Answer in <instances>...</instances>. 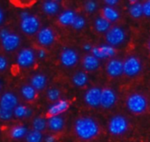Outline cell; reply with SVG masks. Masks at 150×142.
<instances>
[{
  "label": "cell",
  "mask_w": 150,
  "mask_h": 142,
  "mask_svg": "<svg viewBox=\"0 0 150 142\" xmlns=\"http://www.w3.org/2000/svg\"><path fill=\"white\" fill-rule=\"evenodd\" d=\"M56 40V35L53 29L50 28H42L37 32V42L41 46L49 47L54 43Z\"/></svg>",
  "instance_id": "obj_12"
},
{
  "label": "cell",
  "mask_w": 150,
  "mask_h": 142,
  "mask_svg": "<svg viewBox=\"0 0 150 142\" xmlns=\"http://www.w3.org/2000/svg\"><path fill=\"white\" fill-rule=\"evenodd\" d=\"M28 130L26 126L24 125H21V124H19V125H15L13 126L11 131H10V136L13 139H16V140H19V139H21V138H25L27 133H28Z\"/></svg>",
  "instance_id": "obj_25"
},
{
  "label": "cell",
  "mask_w": 150,
  "mask_h": 142,
  "mask_svg": "<svg viewBox=\"0 0 150 142\" xmlns=\"http://www.w3.org/2000/svg\"><path fill=\"white\" fill-rule=\"evenodd\" d=\"M144 70L143 59L137 54H130L123 58V75L134 79L140 76Z\"/></svg>",
  "instance_id": "obj_3"
},
{
  "label": "cell",
  "mask_w": 150,
  "mask_h": 142,
  "mask_svg": "<svg viewBox=\"0 0 150 142\" xmlns=\"http://www.w3.org/2000/svg\"><path fill=\"white\" fill-rule=\"evenodd\" d=\"M61 95L60 90L57 88H50L47 91V97L50 101L51 102H57L59 100Z\"/></svg>",
  "instance_id": "obj_29"
},
{
  "label": "cell",
  "mask_w": 150,
  "mask_h": 142,
  "mask_svg": "<svg viewBox=\"0 0 150 142\" xmlns=\"http://www.w3.org/2000/svg\"><path fill=\"white\" fill-rule=\"evenodd\" d=\"M128 12L130 16L134 20H139L143 17L142 13V3L141 2H135L133 4H131Z\"/></svg>",
  "instance_id": "obj_26"
},
{
  "label": "cell",
  "mask_w": 150,
  "mask_h": 142,
  "mask_svg": "<svg viewBox=\"0 0 150 142\" xmlns=\"http://www.w3.org/2000/svg\"><path fill=\"white\" fill-rule=\"evenodd\" d=\"M35 59V52L30 48H24L18 52L16 57V63L21 68H29L34 65Z\"/></svg>",
  "instance_id": "obj_8"
},
{
  "label": "cell",
  "mask_w": 150,
  "mask_h": 142,
  "mask_svg": "<svg viewBox=\"0 0 150 142\" xmlns=\"http://www.w3.org/2000/svg\"><path fill=\"white\" fill-rule=\"evenodd\" d=\"M102 88L100 87L89 88L84 94V102L91 108L100 107Z\"/></svg>",
  "instance_id": "obj_11"
},
{
  "label": "cell",
  "mask_w": 150,
  "mask_h": 142,
  "mask_svg": "<svg viewBox=\"0 0 150 142\" xmlns=\"http://www.w3.org/2000/svg\"><path fill=\"white\" fill-rule=\"evenodd\" d=\"M32 126L33 130L42 132L47 128V119L41 116L35 117L32 121Z\"/></svg>",
  "instance_id": "obj_27"
},
{
  "label": "cell",
  "mask_w": 150,
  "mask_h": 142,
  "mask_svg": "<svg viewBox=\"0 0 150 142\" xmlns=\"http://www.w3.org/2000/svg\"><path fill=\"white\" fill-rule=\"evenodd\" d=\"M43 138H44V142H56V140H57L56 136L53 134L46 135Z\"/></svg>",
  "instance_id": "obj_38"
},
{
  "label": "cell",
  "mask_w": 150,
  "mask_h": 142,
  "mask_svg": "<svg viewBox=\"0 0 150 142\" xmlns=\"http://www.w3.org/2000/svg\"><path fill=\"white\" fill-rule=\"evenodd\" d=\"M20 28L21 30L28 35H34L40 30L39 19L27 11H23L20 13Z\"/></svg>",
  "instance_id": "obj_5"
},
{
  "label": "cell",
  "mask_w": 150,
  "mask_h": 142,
  "mask_svg": "<svg viewBox=\"0 0 150 142\" xmlns=\"http://www.w3.org/2000/svg\"><path fill=\"white\" fill-rule=\"evenodd\" d=\"M69 108V102L67 100L59 99L58 101L50 104L48 108V115L51 116H58L62 113L65 112Z\"/></svg>",
  "instance_id": "obj_15"
},
{
  "label": "cell",
  "mask_w": 150,
  "mask_h": 142,
  "mask_svg": "<svg viewBox=\"0 0 150 142\" xmlns=\"http://www.w3.org/2000/svg\"><path fill=\"white\" fill-rule=\"evenodd\" d=\"M26 110H27V106L19 104L13 110V117H15L16 118H20V119L25 118V117H26Z\"/></svg>",
  "instance_id": "obj_31"
},
{
  "label": "cell",
  "mask_w": 150,
  "mask_h": 142,
  "mask_svg": "<svg viewBox=\"0 0 150 142\" xmlns=\"http://www.w3.org/2000/svg\"><path fill=\"white\" fill-rule=\"evenodd\" d=\"M101 65V62L92 54H87L82 59V66L86 72H94Z\"/></svg>",
  "instance_id": "obj_18"
},
{
  "label": "cell",
  "mask_w": 150,
  "mask_h": 142,
  "mask_svg": "<svg viewBox=\"0 0 150 142\" xmlns=\"http://www.w3.org/2000/svg\"><path fill=\"white\" fill-rule=\"evenodd\" d=\"M5 20V13H4V10L0 7V26L3 24Z\"/></svg>",
  "instance_id": "obj_42"
},
{
  "label": "cell",
  "mask_w": 150,
  "mask_h": 142,
  "mask_svg": "<svg viewBox=\"0 0 150 142\" xmlns=\"http://www.w3.org/2000/svg\"><path fill=\"white\" fill-rule=\"evenodd\" d=\"M10 30L7 28H1L0 29V40H2L3 38H5L8 34H9Z\"/></svg>",
  "instance_id": "obj_39"
},
{
  "label": "cell",
  "mask_w": 150,
  "mask_h": 142,
  "mask_svg": "<svg viewBox=\"0 0 150 142\" xmlns=\"http://www.w3.org/2000/svg\"><path fill=\"white\" fill-rule=\"evenodd\" d=\"M97 3L96 1H93V0H88V1H86L84 3V10L88 13H94L97 10Z\"/></svg>",
  "instance_id": "obj_32"
},
{
  "label": "cell",
  "mask_w": 150,
  "mask_h": 142,
  "mask_svg": "<svg viewBox=\"0 0 150 142\" xmlns=\"http://www.w3.org/2000/svg\"><path fill=\"white\" fill-rule=\"evenodd\" d=\"M147 49H148V51L150 53V39L148 40V42H147Z\"/></svg>",
  "instance_id": "obj_43"
},
{
  "label": "cell",
  "mask_w": 150,
  "mask_h": 142,
  "mask_svg": "<svg viewBox=\"0 0 150 142\" xmlns=\"http://www.w3.org/2000/svg\"><path fill=\"white\" fill-rule=\"evenodd\" d=\"M13 117V110H7L0 108V119L3 121H9Z\"/></svg>",
  "instance_id": "obj_33"
},
{
  "label": "cell",
  "mask_w": 150,
  "mask_h": 142,
  "mask_svg": "<svg viewBox=\"0 0 150 142\" xmlns=\"http://www.w3.org/2000/svg\"><path fill=\"white\" fill-rule=\"evenodd\" d=\"M80 57L76 50L71 48H65L60 54V63L65 68H71L79 62Z\"/></svg>",
  "instance_id": "obj_10"
},
{
  "label": "cell",
  "mask_w": 150,
  "mask_h": 142,
  "mask_svg": "<svg viewBox=\"0 0 150 142\" xmlns=\"http://www.w3.org/2000/svg\"><path fill=\"white\" fill-rule=\"evenodd\" d=\"M0 41H1V45H2L3 49L7 52H13V51L16 50L21 42L20 35L15 33H13L11 31L5 38H3Z\"/></svg>",
  "instance_id": "obj_13"
},
{
  "label": "cell",
  "mask_w": 150,
  "mask_h": 142,
  "mask_svg": "<svg viewBox=\"0 0 150 142\" xmlns=\"http://www.w3.org/2000/svg\"><path fill=\"white\" fill-rule=\"evenodd\" d=\"M142 13L143 17L150 19V0L142 2Z\"/></svg>",
  "instance_id": "obj_34"
},
{
  "label": "cell",
  "mask_w": 150,
  "mask_h": 142,
  "mask_svg": "<svg viewBox=\"0 0 150 142\" xmlns=\"http://www.w3.org/2000/svg\"><path fill=\"white\" fill-rule=\"evenodd\" d=\"M17 105H19V99L14 93L6 92L0 96V108L1 109L13 110Z\"/></svg>",
  "instance_id": "obj_14"
},
{
  "label": "cell",
  "mask_w": 150,
  "mask_h": 142,
  "mask_svg": "<svg viewBox=\"0 0 150 142\" xmlns=\"http://www.w3.org/2000/svg\"><path fill=\"white\" fill-rule=\"evenodd\" d=\"M71 82L74 86L78 88H83L87 86L88 83V75L86 72L80 71V72L75 73L71 77Z\"/></svg>",
  "instance_id": "obj_22"
},
{
  "label": "cell",
  "mask_w": 150,
  "mask_h": 142,
  "mask_svg": "<svg viewBox=\"0 0 150 142\" xmlns=\"http://www.w3.org/2000/svg\"><path fill=\"white\" fill-rule=\"evenodd\" d=\"M47 56V53H46V50L44 49H39L37 50V53H36V57L39 58V59H44Z\"/></svg>",
  "instance_id": "obj_36"
},
{
  "label": "cell",
  "mask_w": 150,
  "mask_h": 142,
  "mask_svg": "<svg viewBox=\"0 0 150 142\" xmlns=\"http://www.w3.org/2000/svg\"><path fill=\"white\" fill-rule=\"evenodd\" d=\"M101 16L104 18L107 21H109L110 24L117 22L121 18V14L119 11L116 7H111V6H105L102 9Z\"/></svg>",
  "instance_id": "obj_17"
},
{
  "label": "cell",
  "mask_w": 150,
  "mask_h": 142,
  "mask_svg": "<svg viewBox=\"0 0 150 142\" xmlns=\"http://www.w3.org/2000/svg\"><path fill=\"white\" fill-rule=\"evenodd\" d=\"M94 27L97 33L105 34L109 30V28L111 27V24L109 21H107L104 18H103L102 16H98L95 20Z\"/></svg>",
  "instance_id": "obj_24"
},
{
  "label": "cell",
  "mask_w": 150,
  "mask_h": 142,
  "mask_svg": "<svg viewBox=\"0 0 150 142\" xmlns=\"http://www.w3.org/2000/svg\"><path fill=\"white\" fill-rule=\"evenodd\" d=\"M92 48H93V46H92L90 43H85V44L83 45V49H84L85 51H87V52H91Z\"/></svg>",
  "instance_id": "obj_41"
},
{
  "label": "cell",
  "mask_w": 150,
  "mask_h": 142,
  "mask_svg": "<svg viewBox=\"0 0 150 142\" xmlns=\"http://www.w3.org/2000/svg\"><path fill=\"white\" fill-rule=\"evenodd\" d=\"M131 128L129 118L121 113L113 115L108 122V131L114 137H123L128 133Z\"/></svg>",
  "instance_id": "obj_4"
},
{
  "label": "cell",
  "mask_w": 150,
  "mask_h": 142,
  "mask_svg": "<svg viewBox=\"0 0 150 142\" xmlns=\"http://www.w3.org/2000/svg\"><path fill=\"white\" fill-rule=\"evenodd\" d=\"M125 104L130 113L141 116L150 110V96L144 91L132 90L125 95Z\"/></svg>",
  "instance_id": "obj_1"
},
{
  "label": "cell",
  "mask_w": 150,
  "mask_h": 142,
  "mask_svg": "<svg viewBox=\"0 0 150 142\" xmlns=\"http://www.w3.org/2000/svg\"><path fill=\"white\" fill-rule=\"evenodd\" d=\"M21 95L24 100L28 102H33L37 96V91L30 85H23L21 88Z\"/></svg>",
  "instance_id": "obj_23"
},
{
  "label": "cell",
  "mask_w": 150,
  "mask_h": 142,
  "mask_svg": "<svg viewBox=\"0 0 150 142\" xmlns=\"http://www.w3.org/2000/svg\"><path fill=\"white\" fill-rule=\"evenodd\" d=\"M86 24H87L86 19L81 15H77V17L75 18L71 27L76 30H81L85 28Z\"/></svg>",
  "instance_id": "obj_30"
},
{
  "label": "cell",
  "mask_w": 150,
  "mask_h": 142,
  "mask_svg": "<svg viewBox=\"0 0 150 142\" xmlns=\"http://www.w3.org/2000/svg\"><path fill=\"white\" fill-rule=\"evenodd\" d=\"M105 40L107 45L112 48L121 46L127 40V31L120 25L111 26L105 33Z\"/></svg>",
  "instance_id": "obj_6"
},
{
  "label": "cell",
  "mask_w": 150,
  "mask_h": 142,
  "mask_svg": "<svg viewBox=\"0 0 150 142\" xmlns=\"http://www.w3.org/2000/svg\"><path fill=\"white\" fill-rule=\"evenodd\" d=\"M65 124V121L61 115L58 116H51L47 119V127L50 131L53 132L60 131L64 129Z\"/></svg>",
  "instance_id": "obj_16"
},
{
  "label": "cell",
  "mask_w": 150,
  "mask_h": 142,
  "mask_svg": "<svg viewBox=\"0 0 150 142\" xmlns=\"http://www.w3.org/2000/svg\"><path fill=\"white\" fill-rule=\"evenodd\" d=\"M25 140L26 142H42L43 140L42 132L37 131L35 130L28 131L25 137Z\"/></svg>",
  "instance_id": "obj_28"
},
{
  "label": "cell",
  "mask_w": 150,
  "mask_h": 142,
  "mask_svg": "<svg viewBox=\"0 0 150 142\" xmlns=\"http://www.w3.org/2000/svg\"><path fill=\"white\" fill-rule=\"evenodd\" d=\"M77 13L71 9H66L63 11L57 17V21L60 25L64 27L71 26L75 18L77 17Z\"/></svg>",
  "instance_id": "obj_19"
},
{
  "label": "cell",
  "mask_w": 150,
  "mask_h": 142,
  "mask_svg": "<svg viewBox=\"0 0 150 142\" xmlns=\"http://www.w3.org/2000/svg\"><path fill=\"white\" fill-rule=\"evenodd\" d=\"M33 110H32V108H30V107H27V110H26V117H25V118H29V117H31L32 116H33Z\"/></svg>",
  "instance_id": "obj_40"
},
{
  "label": "cell",
  "mask_w": 150,
  "mask_h": 142,
  "mask_svg": "<svg viewBox=\"0 0 150 142\" xmlns=\"http://www.w3.org/2000/svg\"><path fill=\"white\" fill-rule=\"evenodd\" d=\"M104 3H105V6H107L116 7L118 5L119 2L117 1V0H105Z\"/></svg>",
  "instance_id": "obj_37"
},
{
  "label": "cell",
  "mask_w": 150,
  "mask_h": 142,
  "mask_svg": "<svg viewBox=\"0 0 150 142\" xmlns=\"http://www.w3.org/2000/svg\"><path fill=\"white\" fill-rule=\"evenodd\" d=\"M1 89H2V81H0V91H1Z\"/></svg>",
  "instance_id": "obj_44"
},
{
  "label": "cell",
  "mask_w": 150,
  "mask_h": 142,
  "mask_svg": "<svg viewBox=\"0 0 150 142\" xmlns=\"http://www.w3.org/2000/svg\"><path fill=\"white\" fill-rule=\"evenodd\" d=\"M47 77L43 73H35L30 79V86L33 87L36 91L43 90L47 86Z\"/></svg>",
  "instance_id": "obj_20"
},
{
  "label": "cell",
  "mask_w": 150,
  "mask_h": 142,
  "mask_svg": "<svg viewBox=\"0 0 150 142\" xmlns=\"http://www.w3.org/2000/svg\"><path fill=\"white\" fill-rule=\"evenodd\" d=\"M8 60L6 57L0 55V72H4L8 67Z\"/></svg>",
  "instance_id": "obj_35"
},
{
  "label": "cell",
  "mask_w": 150,
  "mask_h": 142,
  "mask_svg": "<svg viewBox=\"0 0 150 142\" xmlns=\"http://www.w3.org/2000/svg\"><path fill=\"white\" fill-rule=\"evenodd\" d=\"M105 71L110 78H119L123 75V58L117 57H110L106 65Z\"/></svg>",
  "instance_id": "obj_9"
},
{
  "label": "cell",
  "mask_w": 150,
  "mask_h": 142,
  "mask_svg": "<svg viewBox=\"0 0 150 142\" xmlns=\"http://www.w3.org/2000/svg\"><path fill=\"white\" fill-rule=\"evenodd\" d=\"M118 100V95L117 91L110 87H105L102 88L100 107L104 110H110L113 108Z\"/></svg>",
  "instance_id": "obj_7"
},
{
  "label": "cell",
  "mask_w": 150,
  "mask_h": 142,
  "mask_svg": "<svg viewBox=\"0 0 150 142\" xmlns=\"http://www.w3.org/2000/svg\"><path fill=\"white\" fill-rule=\"evenodd\" d=\"M42 10L48 15H55L60 11V5L54 0H46L42 4Z\"/></svg>",
  "instance_id": "obj_21"
},
{
  "label": "cell",
  "mask_w": 150,
  "mask_h": 142,
  "mask_svg": "<svg viewBox=\"0 0 150 142\" xmlns=\"http://www.w3.org/2000/svg\"><path fill=\"white\" fill-rule=\"evenodd\" d=\"M74 131L80 139L88 141L96 138L99 135L101 127L95 118L85 116L77 118L74 122Z\"/></svg>",
  "instance_id": "obj_2"
}]
</instances>
